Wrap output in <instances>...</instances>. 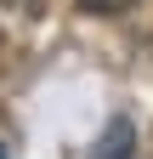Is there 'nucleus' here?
Listing matches in <instances>:
<instances>
[{"label":"nucleus","mask_w":153,"mask_h":159,"mask_svg":"<svg viewBox=\"0 0 153 159\" xmlns=\"http://www.w3.org/2000/svg\"><path fill=\"white\" fill-rule=\"evenodd\" d=\"M0 6H6V11H23V17H40L46 0H0Z\"/></svg>","instance_id":"7ed1b4c3"},{"label":"nucleus","mask_w":153,"mask_h":159,"mask_svg":"<svg viewBox=\"0 0 153 159\" xmlns=\"http://www.w3.org/2000/svg\"><path fill=\"white\" fill-rule=\"evenodd\" d=\"M0 159H6V142H0Z\"/></svg>","instance_id":"39448f33"},{"label":"nucleus","mask_w":153,"mask_h":159,"mask_svg":"<svg viewBox=\"0 0 153 159\" xmlns=\"http://www.w3.org/2000/svg\"><path fill=\"white\" fill-rule=\"evenodd\" d=\"M130 153H136V125L130 119H113L97 136V148H91V159H130Z\"/></svg>","instance_id":"f257e3e1"},{"label":"nucleus","mask_w":153,"mask_h":159,"mask_svg":"<svg viewBox=\"0 0 153 159\" xmlns=\"http://www.w3.org/2000/svg\"><path fill=\"white\" fill-rule=\"evenodd\" d=\"M80 11H97V17H113V11H130L136 0H74Z\"/></svg>","instance_id":"f03ea898"},{"label":"nucleus","mask_w":153,"mask_h":159,"mask_svg":"<svg viewBox=\"0 0 153 159\" xmlns=\"http://www.w3.org/2000/svg\"><path fill=\"white\" fill-rule=\"evenodd\" d=\"M6 57H11V51H6V40H0V74H6Z\"/></svg>","instance_id":"20e7f679"}]
</instances>
